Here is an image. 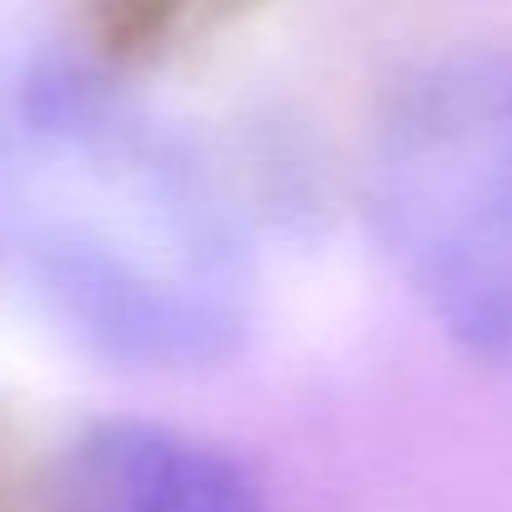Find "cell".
<instances>
[{
  "mask_svg": "<svg viewBox=\"0 0 512 512\" xmlns=\"http://www.w3.org/2000/svg\"><path fill=\"white\" fill-rule=\"evenodd\" d=\"M0 251L91 352L186 372L241 347L251 241L196 146L91 61L0 66Z\"/></svg>",
  "mask_w": 512,
  "mask_h": 512,
  "instance_id": "obj_1",
  "label": "cell"
},
{
  "mask_svg": "<svg viewBox=\"0 0 512 512\" xmlns=\"http://www.w3.org/2000/svg\"><path fill=\"white\" fill-rule=\"evenodd\" d=\"M362 191L427 317L512 367V46L412 61L372 116Z\"/></svg>",
  "mask_w": 512,
  "mask_h": 512,
  "instance_id": "obj_2",
  "label": "cell"
},
{
  "mask_svg": "<svg viewBox=\"0 0 512 512\" xmlns=\"http://www.w3.org/2000/svg\"><path fill=\"white\" fill-rule=\"evenodd\" d=\"M41 512H272L231 452L166 422H96L51 467Z\"/></svg>",
  "mask_w": 512,
  "mask_h": 512,
  "instance_id": "obj_3",
  "label": "cell"
}]
</instances>
